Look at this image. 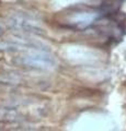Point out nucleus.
I'll use <instances>...</instances> for the list:
<instances>
[{"label":"nucleus","mask_w":126,"mask_h":131,"mask_svg":"<svg viewBox=\"0 0 126 131\" xmlns=\"http://www.w3.org/2000/svg\"><path fill=\"white\" fill-rule=\"evenodd\" d=\"M23 62L30 66V67H35V68H47L51 67L53 63V60L43 54H32L26 57H24Z\"/></svg>","instance_id":"obj_1"}]
</instances>
